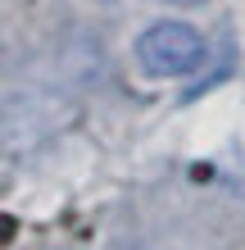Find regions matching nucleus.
<instances>
[{
	"label": "nucleus",
	"instance_id": "nucleus-2",
	"mask_svg": "<svg viewBox=\"0 0 245 250\" xmlns=\"http://www.w3.org/2000/svg\"><path fill=\"white\" fill-rule=\"evenodd\" d=\"M159 5H177V9H191V5H205V0H159Z\"/></svg>",
	"mask_w": 245,
	"mask_h": 250
},
{
	"label": "nucleus",
	"instance_id": "nucleus-1",
	"mask_svg": "<svg viewBox=\"0 0 245 250\" xmlns=\"http://www.w3.org/2000/svg\"><path fill=\"white\" fill-rule=\"evenodd\" d=\"M136 64L150 78H186L205 64V37L182 19H159L136 37Z\"/></svg>",
	"mask_w": 245,
	"mask_h": 250
}]
</instances>
